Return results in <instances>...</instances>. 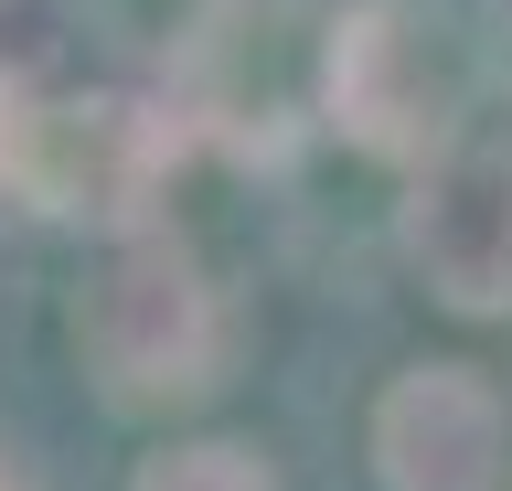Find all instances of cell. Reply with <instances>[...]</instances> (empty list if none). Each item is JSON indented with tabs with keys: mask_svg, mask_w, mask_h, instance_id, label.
Segmentation results:
<instances>
[{
	"mask_svg": "<svg viewBox=\"0 0 512 491\" xmlns=\"http://www.w3.org/2000/svg\"><path fill=\"white\" fill-rule=\"evenodd\" d=\"M470 107V33L448 0H352L320 33V118L374 161H448Z\"/></svg>",
	"mask_w": 512,
	"mask_h": 491,
	"instance_id": "6da1fadb",
	"label": "cell"
},
{
	"mask_svg": "<svg viewBox=\"0 0 512 491\" xmlns=\"http://www.w3.org/2000/svg\"><path fill=\"white\" fill-rule=\"evenodd\" d=\"M182 161V118L139 97H43L0 86V182L32 214H96L118 225L160 193V171Z\"/></svg>",
	"mask_w": 512,
	"mask_h": 491,
	"instance_id": "7a4b0ae2",
	"label": "cell"
},
{
	"mask_svg": "<svg viewBox=\"0 0 512 491\" xmlns=\"http://www.w3.org/2000/svg\"><path fill=\"white\" fill-rule=\"evenodd\" d=\"M214 342H224V310L192 246H171V235H128L75 299V353L118 406H171V395L214 385Z\"/></svg>",
	"mask_w": 512,
	"mask_h": 491,
	"instance_id": "3957f363",
	"label": "cell"
},
{
	"mask_svg": "<svg viewBox=\"0 0 512 491\" xmlns=\"http://www.w3.org/2000/svg\"><path fill=\"white\" fill-rule=\"evenodd\" d=\"M406 257L448 310H512V150H448L406 203Z\"/></svg>",
	"mask_w": 512,
	"mask_h": 491,
	"instance_id": "277c9868",
	"label": "cell"
},
{
	"mask_svg": "<svg viewBox=\"0 0 512 491\" xmlns=\"http://www.w3.org/2000/svg\"><path fill=\"white\" fill-rule=\"evenodd\" d=\"M502 395L470 363H416L374 417L384 491H491L502 481Z\"/></svg>",
	"mask_w": 512,
	"mask_h": 491,
	"instance_id": "5b68a950",
	"label": "cell"
},
{
	"mask_svg": "<svg viewBox=\"0 0 512 491\" xmlns=\"http://www.w3.org/2000/svg\"><path fill=\"white\" fill-rule=\"evenodd\" d=\"M128 491H267V470H256L246 449H171V459H150Z\"/></svg>",
	"mask_w": 512,
	"mask_h": 491,
	"instance_id": "8992f818",
	"label": "cell"
},
{
	"mask_svg": "<svg viewBox=\"0 0 512 491\" xmlns=\"http://www.w3.org/2000/svg\"><path fill=\"white\" fill-rule=\"evenodd\" d=\"M0 491H32V470H22V449L0 438Z\"/></svg>",
	"mask_w": 512,
	"mask_h": 491,
	"instance_id": "52a82bcc",
	"label": "cell"
}]
</instances>
